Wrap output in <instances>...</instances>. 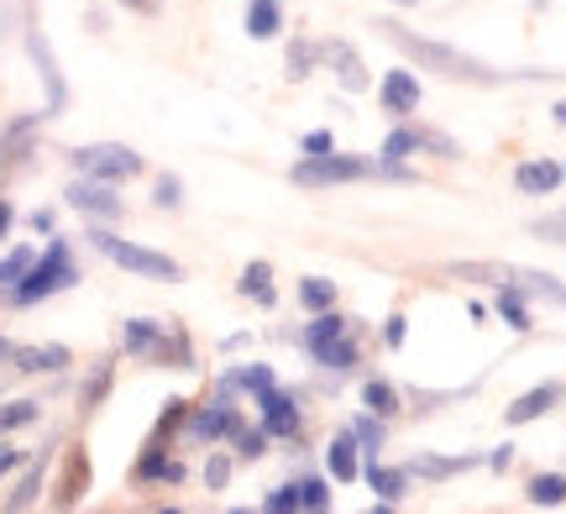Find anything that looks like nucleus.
Wrapping results in <instances>:
<instances>
[{
  "label": "nucleus",
  "instance_id": "7c9ffc66",
  "mask_svg": "<svg viewBox=\"0 0 566 514\" xmlns=\"http://www.w3.org/2000/svg\"><path fill=\"white\" fill-rule=\"evenodd\" d=\"M467 468V457L462 462H436V457H430V462H420V473H430V478H446V473H462Z\"/></svg>",
  "mask_w": 566,
  "mask_h": 514
},
{
  "label": "nucleus",
  "instance_id": "473e14b6",
  "mask_svg": "<svg viewBox=\"0 0 566 514\" xmlns=\"http://www.w3.org/2000/svg\"><path fill=\"white\" fill-rule=\"evenodd\" d=\"M304 153H331V132H310V137H304Z\"/></svg>",
  "mask_w": 566,
  "mask_h": 514
},
{
  "label": "nucleus",
  "instance_id": "0eeeda50",
  "mask_svg": "<svg viewBox=\"0 0 566 514\" xmlns=\"http://www.w3.org/2000/svg\"><path fill=\"white\" fill-rule=\"evenodd\" d=\"M294 426H300V410H294V399L279 389L263 394V431L268 436H294Z\"/></svg>",
  "mask_w": 566,
  "mask_h": 514
},
{
  "label": "nucleus",
  "instance_id": "e433bc0d",
  "mask_svg": "<svg viewBox=\"0 0 566 514\" xmlns=\"http://www.w3.org/2000/svg\"><path fill=\"white\" fill-rule=\"evenodd\" d=\"M122 6H132V11H142V17H153V11H158V0H122Z\"/></svg>",
  "mask_w": 566,
  "mask_h": 514
},
{
  "label": "nucleus",
  "instance_id": "9b49d317",
  "mask_svg": "<svg viewBox=\"0 0 566 514\" xmlns=\"http://www.w3.org/2000/svg\"><path fill=\"white\" fill-rule=\"evenodd\" d=\"M279 27H283L279 0H252V11H247V32H252L258 42H268V38H279Z\"/></svg>",
  "mask_w": 566,
  "mask_h": 514
},
{
  "label": "nucleus",
  "instance_id": "a878e982",
  "mask_svg": "<svg viewBox=\"0 0 566 514\" xmlns=\"http://www.w3.org/2000/svg\"><path fill=\"white\" fill-rule=\"evenodd\" d=\"M325 504H331V489H325L321 478L300 483V510H325Z\"/></svg>",
  "mask_w": 566,
  "mask_h": 514
},
{
  "label": "nucleus",
  "instance_id": "58836bf2",
  "mask_svg": "<svg viewBox=\"0 0 566 514\" xmlns=\"http://www.w3.org/2000/svg\"><path fill=\"white\" fill-rule=\"evenodd\" d=\"M11 352H17V347H11V342H0V357H11Z\"/></svg>",
  "mask_w": 566,
  "mask_h": 514
},
{
  "label": "nucleus",
  "instance_id": "c85d7f7f",
  "mask_svg": "<svg viewBox=\"0 0 566 514\" xmlns=\"http://www.w3.org/2000/svg\"><path fill=\"white\" fill-rule=\"evenodd\" d=\"M268 510H273V514L300 510V483H289V489H279V494H268Z\"/></svg>",
  "mask_w": 566,
  "mask_h": 514
},
{
  "label": "nucleus",
  "instance_id": "dca6fc26",
  "mask_svg": "<svg viewBox=\"0 0 566 514\" xmlns=\"http://www.w3.org/2000/svg\"><path fill=\"white\" fill-rule=\"evenodd\" d=\"M315 357H321L325 368H352V363H357V347H352L346 336H331V342H315Z\"/></svg>",
  "mask_w": 566,
  "mask_h": 514
},
{
  "label": "nucleus",
  "instance_id": "bb28decb",
  "mask_svg": "<svg viewBox=\"0 0 566 514\" xmlns=\"http://www.w3.org/2000/svg\"><path fill=\"white\" fill-rule=\"evenodd\" d=\"M27 268H32V252H11V258L0 263V284H21Z\"/></svg>",
  "mask_w": 566,
  "mask_h": 514
},
{
  "label": "nucleus",
  "instance_id": "c756f323",
  "mask_svg": "<svg viewBox=\"0 0 566 514\" xmlns=\"http://www.w3.org/2000/svg\"><path fill=\"white\" fill-rule=\"evenodd\" d=\"M242 384H247L252 394H268V389H273V373H268V368H247Z\"/></svg>",
  "mask_w": 566,
  "mask_h": 514
},
{
  "label": "nucleus",
  "instance_id": "72a5a7b5",
  "mask_svg": "<svg viewBox=\"0 0 566 514\" xmlns=\"http://www.w3.org/2000/svg\"><path fill=\"white\" fill-rule=\"evenodd\" d=\"M158 200H163V206H179V185H174V179H163V185H158Z\"/></svg>",
  "mask_w": 566,
  "mask_h": 514
},
{
  "label": "nucleus",
  "instance_id": "7ed1b4c3",
  "mask_svg": "<svg viewBox=\"0 0 566 514\" xmlns=\"http://www.w3.org/2000/svg\"><path fill=\"white\" fill-rule=\"evenodd\" d=\"M95 248H101L111 263H122L126 273H147V279H179V263H174V258L147 252V248H132V242L111 237V231H95Z\"/></svg>",
  "mask_w": 566,
  "mask_h": 514
},
{
  "label": "nucleus",
  "instance_id": "cd10ccee",
  "mask_svg": "<svg viewBox=\"0 0 566 514\" xmlns=\"http://www.w3.org/2000/svg\"><path fill=\"white\" fill-rule=\"evenodd\" d=\"M415 147H420V137H415V132H394V137L384 143V158H409Z\"/></svg>",
  "mask_w": 566,
  "mask_h": 514
},
{
  "label": "nucleus",
  "instance_id": "4be33fe9",
  "mask_svg": "<svg viewBox=\"0 0 566 514\" xmlns=\"http://www.w3.org/2000/svg\"><path fill=\"white\" fill-rule=\"evenodd\" d=\"M80 494H84V452H74V468L63 473V494H59V504H74Z\"/></svg>",
  "mask_w": 566,
  "mask_h": 514
},
{
  "label": "nucleus",
  "instance_id": "a19ab883",
  "mask_svg": "<svg viewBox=\"0 0 566 514\" xmlns=\"http://www.w3.org/2000/svg\"><path fill=\"white\" fill-rule=\"evenodd\" d=\"M405 6H415V0H405Z\"/></svg>",
  "mask_w": 566,
  "mask_h": 514
},
{
  "label": "nucleus",
  "instance_id": "4468645a",
  "mask_svg": "<svg viewBox=\"0 0 566 514\" xmlns=\"http://www.w3.org/2000/svg\"><path fill=\"white\" fill-rule=\"evenodd\" d=\"M331 473L342 478V483H352V478L363 473V468H357V441H352V436H336V441H331Z\"/></svg>",
  "mask_w": 566,
  "mask_h": 514
},
{
  "label": "nucleus",
  "instance_id": "79ce46f5",
  "mask_svg": "<svg viewBox=\"0 0 566 514\" xmlns=\"http://www.w3.org/2000/svg\"><path fill=\"white\" fill-rule=\"evenodd\" d=\"M562 179H566V168H562Z\"/></svg>",
  "mask_w": 566,
  "mask_h": 514
},
{
  "label": "nucleus",
  "instance_id": "2f4dec72",
  "mask_svg": "<svg viewBox=\"0 0 566 514\" xmlns=\"http://www.w3.org/2000/svg\"><path fill=\"white\" fill-rule=\"evenodd\" d=\"M226 473H231V462H226V457H216V462L205 468V478H210V489H221V483H226Z\"/></svg>",
  "mask_w": 566,
  "mask_h": 514
},
{
  "label": "nucleus",
  "instance_id": "423d86ee",
  "mask_svg": "<svg viewBox=\"0 0 566 514\" xmlns=\"http://www.w3.org/2000/svg\"><path fill=\"white\" fill-rule=\"evenodd\" d=\"M384 105L394 111V116H409L415 105H420V80L409 74V69H394L384 80Z\"/></svg>",
  "mask_w": 566,
  "mask_h": 514
},
{
  "label": "nucleus",
  "instance_id": "4c0bfd02",
  "mask_svg": "<svg viewBox=\"0 0 566 514\" xmlns=\"http://www.w3.org/2000/svg\"><path fill=\"white\" fill-rule=\"evenodd\" d=\"M6 227H11V206L0 200V237H6Z\"/></svg>",
  "mask_w": 566,
  "mask_h": 514
},
{
  "label": "nucleus",
  "instance_id": "20e7f679",
  "mask_svg": "<svg viewBox=\"0 0 566 514\" xmlns=\"http://www.w3.org/2000/svg\"><path fill=\"white\" fill-rule=\"evenodd\" d=\"M69 279H74V268H69V252L53 248L38 268H27V273H21V284L11 289V300H17V305H38L42 294H53V289H63Z\"/></svg>",
  "mask_w": 566,
  "mask_h": 514
},
{
  "label": "nucleus",
  "instance_id": "f3484780",
  "mask_svg": "<svg viewBox=\"0 0 566 514\" xmlns=\"http://www.w3.org/2000/svg\"><path fill=\"white\" fill-rule=\"evenodd\" d=\"M300 300L310 310H331V305H336V284H331V279H304V284H300Z\"/></svg>",
  "mask_w": 566,
  "mask_h": 514
},
{
  "label": "nucleus",
  "instance_id": "b1692460",
  "mask_svg": "<svg viewBox=\"0 0 566 514\" xmlns=\"http://www.w3.org/2000/svg\"><path fill=\"white\" fill-rule=\"evenodd\" d=\"M363 399H367V410H378V415H394V410H399V399H394V389H388V384H367Z\"/></svg>",
  "mask_w": 566,
  "mask_h": 514
},
{
  "label": "nucleus",
  "instance_id": "2eb2a0df",
  "mask_svg": "<svg viewBox=\"0 0 566 514\" xmlns=\"http://www.w3.org/2000/svg\"><path fill=\"white\" fill-rule=\"evenodd\" d=\"M556 185H562V168L556 164H525L520 168V189H530V195H551Z\"/></svg>",
  "mask_w": 566,
  "mask_h": 514
},
{
  "label": "nucleus",
  "instance_id": "6e6552de",
  "mask_svg": "<svg viewBox=\"0 0 566 514\" xmlns=\"http://www.w3.org/2000/svg\"><path fill=\"white\" fill-rule=\"evenodd\" d=\"M556 399H562V389H556V384H541V389L520 394V399L509 405V426H525V420H535V415H546Z\"/></svg>",
  "mask_w": 566,
  "mask_h": 514
},
{
  "label": "nucleus",
  "instance_id": "ddd939ff",
  "mask_svg": "<svg viewBox=\"0 0 566 514\" xmlns=\"http://www.w3.org/2000/svg\"><path fill=\"white\" fill-rule=\"evenodd\" d=\"M405 483H409V478L399 473V468H378V462H367V489H373V494H384L388 504L405 494Z\"/></svg>",
  "mask_w": 566,
  "mask_h": 514
},
{
  "label": "nucleus",
  "instance_id": "f257e3e1",
  "mask_svg": "<svg viewBox=\"0 0 566 514\" xmlns=\"http://www.w3.org/2000/svg\"><path fill=\"white\" fill-rule=\"evenodd\" d=\"M405 59L424 63V69H436V74H446V80H467V84H493V80H504L499 69H488V63L478 59H467V53H457V48H446V42H430L420 38V32H409V27H394V21H384L378 27Z\"/></svg>",
  "mask_w": 566,
  "mask_h": 514
},
{
  "label": "nucleus",
  "instance_id": "f704fd0d",
  "mask_svg": "<svg viewBox=\"0 0 566 514\" xmlns=\"http://www.w3.org/2000/svg\"><path fill=\"white\" fill-rule=\"evenodd\" d=\"M11 468H21V452L17 447H0V473H11Z\"/></svg>",
  "mask_w": 566,
  "mask_h": 514
},
{
  "label": "nucleus",
  "instance_id": "39448f33",
  "mask_svg": "<svg viewBox=\"0 0 566 514\" xmlns=\"http://www.w3.org/2000/svg\"><path fill=\"white\" fill-rule=\"evenodd\" d=\"M74 164H80L84 174H95V179H132V174H142V158L132 153V147H122V143L80 147V153H74Z\"/></svg>",
  "mask_w": 566,
  "mask_h": 514
},
{
  "label": "nucleus",
  "instance_id": "1a4fd4ad",
  "mask_svg": "<svg viewBox=\"0 0 566 514\" xmlns=\"http://www.w3.org/2000/svg\"><path fill=\"white\" fill-rule=\"evenodd\" d=\"M321 59H331L336 63V74H342V84L346 90H363L367 84V69H363V59L346 48V42H321Z\"/></svg>",
  "mask_w": 566,
  "mask_h": 514
},
{
  "label": "nucleus",
  "instance_id": "6ab92c4d",
  "mask_svg": "<svg viewBox=\"0 0 566 514\" xmlns=\"http://www.w3.org/2000/svg\"><path fill=\"white\" fill-rule=\"evenodd\" d=\"M32 420H38V405H32V399H11V405L0 410V436L17 431V426H32Z\"/></svg>",
  "mask_w": 566,
  "mask_h": 514
},
{
  "label": "nucleus",
  "instance_id": "ea45409f",
  "mask_svg": "<svg viewBox=\"0 0 566 514\" xmlns=\"http://www.w3.org/2000/svg\"><path fill=\"white\" fill-rule=\"evenodd\" d=\"M556 122H566V101H562V105H556Z\"/></svg>",
  "mask_w": 566,
  "mask_h": 514
},
{
  "label": "nucleus",
  "instance_id": "c9c22d12",
  "mask_svg": "<svg viewBox=\"0 0 566 514\" xmlns=\"http://www.w3.org/2000/svg\"><path fill=\"white\" fill-rule=\"evenodd\" d=\"M242 452H247V457H258V452H263V436L247 431V436H242Z\"/></svg>",
  "mask_w": 566,
  "mask_h": 514
},
{
  "label": "nucleus",
  "instance_id": "aec40b11",
  "mask_svg": "<svg viewBox=\"0 0 566 514\" xmlns=\"http://www.w3.org/2000/svg\"><path fill=\"white\" fill-rule=\"evenodd\" d=\"M566 499V478H535L530 483V504H562Z\"/></svg>",
  "mask_w": 566,
  "mask_h": 514
},
{
  "label": "nucleus",
  "instance_id": "393cba45",
  "mask_svg": "<svg viewBox=\"0 0 566 514\" xmlns=\"http://www.w3.org/2000/svg\"><path fill=\"white\" fill-rule=\"evenodd\" d=\"M242 289L252 294V300H263V305H268V300H273V289H268V268H263V263H252V268H247Z\"/></svg>",
  "mask_w": 566,
  "mask_h": 514
},
{
  "label": "nucleus",
  "instance_id": "412c9836",
  "mask_svg": "<svg viewBox=\"0 0 566 514\" xmlns=\"http://www.w3.org/2000/svg\"><path fill=\"white\" fill-rule=\"evenodd\" d=\"M499 315H504L514 331H530V315H525V305H520V289H504V294H499Z\"/></svg>",
  "mask_w": 566,
  "mask_h": 514
},
{
  "label": "nucleus",
  "instance_id": "f03ea898",
  "mask_svg": "<svg viewBox=\"0 0 566 514\" xmlns=\"http://www.w3.org/2000/svg\"><path fill=\"white\" fill-rule=\"evenodd\" d=\"M367 174H378V164L346 158V153H310L294 168V185H352V179H367Z\"/></svg>",
  "mask_w": 566,
  "mask_h": 514
},
{
  "label": "nucleus",
  "instance_id": "f8f14e48",
  "mask_svg": "<svg viewBox=\"0 0 566 514\" xmlns=\"http://www.w3.org/2000/svg\"><path fill=\"white\" fill-rule=\"evenodd\" d=\"M21 368L27 373H53V368H69V352L63 347H21V352H11Z\"/></svg>",
  "mask_w": 566,
  "mask_h": 514
},
{
  "label": "nucleus",
  "instance_id": "9d476101",
  "mask_svg": "<svg viewBox=\"0 0 566 514\" xmlns=\"http://www.w3.org/2000/svg\"><path fill=\"white\" fill-rule=\"evenodd\" d=\"M69 206L84 210V216H116V210H122V200H116L105 185H74V189H69Z\"/></svg>",
  "mask_w": 566,
  "mask_h": 514
},
{
  "label": "nucleus",
  "instance_id": "a211bd4d",
  "mask_svg": "<svg viewBox=\"0 0 566 514\" xmlns=\"http://www.w3.org/2000/svg\"><path fill=\"white\" fill-rule=\"evenodd\" d=\"M32 48V59L42 63V80H48V95H53V105H63V84H59V63L48 59V48H42V38H32L27 42Z\"/></svg>",
  "mask_w": 566,
  "mask_h": 514
},
{
  "label": "nucleus",
  "instance_id": "5701e85b",
  "mask_svg": "<svg viewBox=\"0 0 566 514\" xmlns=\"http://www.w3.org/2000/svg\"><path fill=\"white\" fill-rule=\"evenodd\" d=\"M331 336H346V321L331 315V310H321V321L310 326V347H315V342H331Z\"/></svg>",
  "mask_w": 566,
  "mask_h": 514
}]
</instances>
